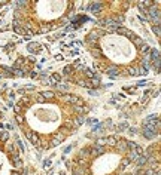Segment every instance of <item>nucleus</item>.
I'll return each mask as SVG.
<instances>
[{
	"label": "nucleus",
	"mask_w": 161,
	"mask_h": 175,
	"mask_svg": "<svg viewBox=\"0 0 161 175\" xmlns=\"http://www.w3.org/2000/svg\"><path fill=\"white\" fill-rule=\"evenodd\" d=\"M25 137L31 141V144H33V145H36V147H39V145H40V138H39V135L36 134V132L27 131V132H25Z\"/></svg>",
	"instance_id": "nucleus-1"
},
{
	"label": "nucleus",
	"mask_w": 161,
	"mask_h": 175,
	"mask_svg": "<svg viewBox=\"0 0 161 175\" xmlns=\"http://www.w3.org/2000/svg\"><path fill=\"white\" fill-rule=\"evenodd\" d=\"M148 13H149V18L152 19H157V18H160V9H158V5H152L149 9H148Z\"/></svg>",
	"instance_id": "nucleus-2"
},
{
	"label": "nucleus",
	"mask_w": 161,
	"mask_h": 175,
	"mask_svg": "<svg viewBox=\"0 0 161 175\" xmlns=\"http://www.w3.org/2000/svg\"><path fill=\"white\" fill-rule=\"evenodd\" d=\"M116 147H118V151H119V153H125V151L128 150V141L119 140V141H116Z\"/></svg>",
	"instance_id": "nucleus-3"
},
{
	"label": "nucleus",
	"mask_w": 161,
	"mask_h": 175,
	"mask_svg": "<svg viewBox=\"0 0 161 175\" xmlns=\"http://www.w3.org/2000/svg\"><path fill=\"white\" fill-rule=\"evenodd\" d=\"M157 122H160L158 116H149V117H146L145 120H143V126H155Z\"/></svg>",
	"instance_id": "nucleus-4"
},
{
	"label": "nucleus",
	"mask_w": 161,
	"mask_h": 175,
	"mask_svg": "<svg viewBox=\"0 0 161 175\" xmlns=\"http://www.w3.org/2000/svg\"><path fill=\"white\" fill-rule=\"evenodd\" d=\"M66 100L70 103V104H75V105H81L82 104V100L76 95H66Z\"/></svg>",
	"instance_id": "nucleus-5"
},
{
	"label": "nucleus",
	"mask_w": 161,
	"mask_h": 175,
	"mask_svg": "<svg viewBox=\"0 0 161 175\" xmlns=\"http://www.w3.org/2000/svg\"><path fill=\"white\" fill-rule=\"evenodd\" d=\"M12 162H13V166L15 168H23V160L20 157V154H12Z\"/></svg>",
	"instance_id": "nucleus-6"
},
{
	"label": "nucleus",
	"mask_w": 161,
	"mask_h": 175,
	"mask_svg": "<svg viewBox=\"0 0 161 175\" xmlns=\"http://www.w3.org/2000/svg\"><path fill=\"white\" fill-rule=\"evenodd\" d=\"M13 30L18 33V34H25V27H21V24L18 22V19L13 21Z\"/></svg>",
	"instance_id": "nucleus-7"
},
{
	"label": "nucleus",
	"mask_w": 161,
	"mask_h": 175,
	"mask_svg": "<svg viewBox=\"0 0 161 175\" xmlns=\"http://www.w3.org/2000/svg\"><path fill=\"white\" fill-rule=\"evenodd\" d=\"M104 153V148L103 147H100V145H94L93 148H91V156H100V154H103Z\"/></svg>",
	"instance_id": "nucleus-8"
},
{
	"label": "nucleus",
	"mask_w": 161,
	"mask_h": 175,
	"mask_svg": "<svg viewBox=\"0 0 161 175\" xmlns=\"http://www.w3.org/2000/svg\"><path fill=\"white\" fill-rule=\"evenodd\" d=\"M103 9V5L100 3V2H97V3H93L91 6H89V10H91L93 13H100V10Z\"/></svg>",
	"instance_id": "nucleus-9"
},
{
	"label": "nucleus",
	"mask_w": 161,
	"mask_h": 175,
	"mask_svg": "<svg viewBox=\"0 0 161 175\" xmlns=\"http://www.w3.org/2000/svg\"><path fill=\"white\" fill-rule=\"evenodd\" d=\"M116 33H118V34H121V36H127V37H130V39H131V37L134 36V34H133V33H131L130 30L124 28V27H119V28L116 30Z\"/></svg>",
	"instance_id": "nucleus-10"
},
{
	"label": "nucleus",
	"mask_w": 161,
	"mask_h": 175,
	"mask_svg": "<svg viewBox=\"0 0 161 175\" xmlns=\"http://www.w3.org/2000/svg\"><path fill=\"white\" fill-rule=\"evenodd\" d=\"M100 34H101V31H93V33L88 34V39H87V40H88V42H97V39H99Z\"/></svg>",
	"instance_id": "nucleus-11"
},
{
	"label": "nucleus",
	"mask_w": 161,
	"mask_h": 175,
	"mask_svg": "<svg viewBox=\"0 0 161 175\" xmlns=\"http://www.w3.org/2000/svg\"><path fill=\"white\" fill-rule=\"evenodd\" d=\"M143 135H145V138H148V140H152V138H155L157 135H158V132H154V131H148V129H143V132H142Z\"/></svg>",
	"instance_id": "nucleus-12"
},
{
	"label": "nucleus",
	"mask_w": 161,
	"mask_h": 175,
	"mask_svg": "<svg viewBox=\"0 0 161 175\" xmlns=\"http://www.w3.org/2000/svg\"><path fill=\"white\" fill-rule=\"evenodd\" d=\"M51 83L52 85H57V83H60L61 82V74H58V73H52V76H51Z\"/></svg>",
	"instance_id": "nucleus-13"
},
{
	"label": "nucleus",
	"mask_w": 161,
	"mask_h": 175,
	"mask_svg": "<svg viewBox=\"0 0 161 175\" xmlns=\"http://www.w3.org/2000/svg\"><path fill=\"white\" fill-rule=\"evenodd\" d=\"M106 73L109 74V76H112V77H115V76L118 74V67H115V65L107 67V68H106Z\"/></svg>",
	"instance_id": "nucleus-14"
},
{
	"label": "nucleus",
	"mask_w": 161,
	"mask_h": 175,
	"mask_svg": "<svg viewBox=\"0 0 161 175\" xmlns=\"http://www.w3.org/2000/svg\"><path fill=\"white\" fill-rule=\"evenodd\" d=\"M131 40H133V43H134L137 48H140L142 45H145V42H143V39H142V37H137V36H133V37H131Z\"/></svg>",
	"instance_id": "nucleus-15"
},
{
	"label": "nucleus",
	"mask_w": 161,
	"mask_h": 175,
	"mask_svg": "<svg viewBox=\"0 0 161 175\" xmlns=\"http://www.w3.org/2000/svg\"><path fill=\"white\" fill-rule=\"evenodd\" d=\"M40 95L43 96V98H45V100H52V98H54V96H55V93H54L52 91H43V92H42Z\"/></svg>",
	"instance_id": "nucleus-16"
},
{
	"label": "nucleus",
	"mask_w": 161,
	"mask_h": 175,
	"mask_svg": "<svg viewBox=\"0 0 161 175\" xmlns=\"http://www.w3.org/2000/svg\"><path fill=\"white\" fill-rule=\"evenodd\" d=\"M134 162H136V165H137V166H143V165H145V163L148 162V159H146V156H139Z\"/></svg>",
	"instance_id": "nucleus-17"
},
{
	"label": "nucleus",
	"mask_w": 161,
	"mask_h": 175,
	"mask_svg": "<svg viewBox=\"0 0 161 175\" xmlns=\"http://www.w3.org/2000/svg\"><path fill=\"white\" fill-rule=\"evenodd\" d=\"M137 157H139V156H137V153H136L134 150H130V151H128V156H127V159H128L130 162H134Z\"/></svg>",
	"instance_id": "nucleus-18"
},
{
	"label": "nucleus",
	"mask_w": 161,
	"mask_h": 175,
	"mask_svg": "<svg viewBox=\"0 0 161 175\" xmlns=\"http://www.w3.org/2000/svg\"><path fill=\"white\" fill-rule=\"evenodd\" d=\"M104 141H106V144L107 145H116V138L115 137H107V138H104Z\"/></svg>",
	"instance_id": "nucleus-19"
},
{
	"label": "nucleus",
	"mask_w": 161,
	"mask_h": 175,
	"mask_svg": "<svg viewBox=\"0 0 161 175\" xmlns=\"http://www.w3.org/2000/svg\"><path fill=\"white\" fill-rule=\"evenodd\" d=\"M89 153H91V148H82V150L79 151V156H82V157H88V156H89Z\"/></svg>",
	"instance_id": "nucleus-20"
},
{
	"label": "nucleus",
	"mask_w": 161,
	"mask_h": 175,
	"mask_svg": "<svg viewBox=\"0 0 161 175\" xmlns=\"http://www.w3.org/2000/svg\"><path fill=\"white\" fill-rule=\"evenodd\" d=\"M72 172H73V175H85L87 171H84L82 168H73V171H72Z\"/></svg>",
	"instance_id": "nucleus-21"
},
{
	"label": "nucleus",
	"mask_w": 161,
	"mask_h": 175,
	"mask_svg": "<svg viewBox=\"0 0 161 175\" xmlns=\"http://www.w3.org/2000/svg\"><path fill=\"white\" fill-rule=\"evenodd\" d=\"M39 48H40V46H39L37 43H30V45H28V51H30V52H34V51H40Z\"/></svg>",
	"instance_id": "nucleus-22"
},
{
	"label": "nucleus",
	"mask_w": 161,
	"mask_h": 175,
	"mask_svg": "<svg viewBox=\"0 0 161 175\" xmlns=\"http://www.w3.org/2000/svg\"><path fill=\"white\" fill-rule=\"evenodd\" d=\"M24 62H25V58H23V56H21V58H18L16 62H15V68H20Z\"/></svg>",
	"instance_id": "nucleus-23"
},
{
	"label": "nucleus",
	"mask_w": 161,
	"mask_h": 175,
	"mask_svg": "<svg viewBox=\"0 0 161 175\" xmlns=\"http://www.w3.org/2000/svg\"><path fill=\"white\" fill-rule=\"evenodd\" d=\"M8 138H9V132H6V131L0 132V140L2 141H8Z\"/></svg>",
	"instance_id": "nucleus-24"
},
{
	"label": "nucleus",
	"mask_w": 161,
	"mask_h": 175,
	"mask_svg": "<svg viewBox=\"0 0 161 175\" xmlns=\"http://www.w3.org/2000/svg\"><path fill=\"white\" fill-rule=\"evenodd\" d=\"M91 53H93V56H96V58H100V56H101V51H100L99 48L93 49V51H91Z\"/></svg>",
	"instance_id": "nucleus-25"
},
{
	"label": "nucleus",
	"mask_w": 161,
	"mask_h": 175,
	"mask_svg": "<svg viewBox=\"0 0 161 175\" xmlns=\"http://www.w3.org/2000/svg\"><path fill=\"white\" fill-rule=\"evenodd\" d=\"M12 73H15V76H20V77L24 76V70H23V68H13Z\"/></svg>",
	"instance_id": "nucleus-26"
},
{
	"label": "nucleus",
	"mask_w": 161,
	"mask_h": 175,
	"mask_svg": "<svg viewBox=\"0 0 161 175\" xmlns=\"http://www.w3.org/2000/svg\"><path fill=\"white\" fill-rule=\"evenodd\" d=\"M54 138H55V140H58L60 143H63V141H64V138H66V135H63L61 132H58V134H55V137H54Z\"/></svg>",
	"instance_id": "nucleus-27"
},
{
	"label": "nucleus",
	"mask_w": 161,
	"mask_h": 175,
	"mask_svg": "<svg viewBox=\"0 0 161 175\" xmlns=\"http://www.w3.org/2000/svg\"><path fill=\"white\" fill-rule=\"evenodd\" d=\"M128 73H130L131 76H137V74H139V68H136V67H131V68L128 70Z\"/></svg>",
	"instance_id": "nucleus-28"
},
{
	"label": "nucleus",
	"mask_w": 161,
	"mask_h": 175,
	"mask_svg": "<svg viewBox=\"0 0 161 175\" xmlns=\"http://www.w3.org/2000/svg\"><path fill=\"white\" fill-rule=\"evenodd\" d=\"M140 51H142L143 53L146 55V53L149 52V46H148V45H142V46H140Z\"/></svg>",
	"instance_id": "nucleus-29"
},
{
	"label": "nucleus",
	"mask_w": 161,
	"mask_h": 175,
	"mask_svg": "<svg viewBox=\"0 0 161 175\" xmlns=\"http://www.w3.org/2000/svg\"><path fill=\"white\" fill-rule=\"evenodd\" d=\"M55 86H57V88H58L61 92H67V91H69V88H67V86H64V85H60V83H57Z\"/></svg>",
	"instance_id": "nucleus-30"
},
{
	"label": "nucleus",
	"mask_w": 161,
	"mask_h": 175,
	"mask_svg": "<svg viewBox=\"0 0 161 175\" xmlns=\"http://www.w3.org/2000/svg\"><path fill=\"white\" fill-rule=\"evenodd\" d=\"M72 71H73V67H72V65H66L64 67V74H70Z\"/></svg>",
	"instance_id": "nucleus-31"
},
{
	"label": "nucleus",
	"mask_w": 161,
	"mask_h": 175,
	"mask_svg": "<svg viewBox=\"0 0 161 175\" xmlns=\"http://www.w3.org/2000/svg\"><path fill=\"white\" fill-rule=\"evenodd\" d=\"M152 30H154L155 36H157V37H160V33H161V31H160V25H154V27H152Z\"/></svg>",
	"instance_id": "nucleus-32"
},
{
	"label": "nucleus",
	"mask_w": 161,
	"mask_h": 175,
	"mask_svg": "<svg viewBox=\"0 0 161 175\" xmlns=\"http://www.w3.org/2000/svg\"><path fill=\"white\" fill-rule=\"evenodd\" d=\"M112 19H113V21H115L116 24H118V22H122V21H124V18H122V15H118V16H115V18H112Z\"/></svg>",
	"instance_id": "nucleus-33"
},
{
	"label": "nucleus",
	"mask_w": 161,
	"mask_h": 175,
	"mask_svg": "<svg viewBox=\"0 0 161 175\" xmlns=\"http://www.w3.org/2000/svg\"><path fill=\"white\" fill-rule=\"evenodd\" d=\"M85 73H87V76H88V77H91V79L94 77V71H93V70H89V68H85Z\"/></svg>",
	"instance_id": "nucleus-34"
},
{
	"label": "nucleus",
	"mask_w": 161,
	"mask_h": 175,
	"mask_svg": "<svg viewBox=\"0 0 161 175\" xmlns=\"http://www.w3.org/2000/svg\"><path fill=\"white\" fill-rule=\"evenodd\" d=\"M96 144H97V145H100V147H103V145L106 144V141H104V138H99V140L96 141Z\"/></svg>",
	"instance_id": "nucleus-35"
},
{
	"label": "nucleus",
	"mask_w": 161,
	"mask_h": 175,
	"mask_svg": "<svg viewBox=\"0 0 161 175\" xmlns=\"http://www.w3.org/2000/svg\"><path fill=\"white\" fill-rule=\"evenodd\" d=\"M36 101H37V103H40V104H42V103H45L46 100H45V98H43V96H42V95L39 93L37 96H36Z\"/></svg>",
	"instance_id": "nucleus-36"
},
{
	"label": "nucleus",
	"mask_w": 161,
	"mask_h": 175,
	"mask_svg": "<svg viewBox=\"0 0 161 175\" xmlns=\"http://www.w3.org/2000/svg\"><path fill=\"white\" fill-rule=\"evenodd\" d=\"M58 132H61V134H63V135H67V134H69V132H70V131H69V129H67V128H66V126H63V128H60V131H58Z\"/></svg>",
	"instance_id": "nucleus-37"
},
{
	"label": "nucleus",
	"mask_w": 161,
	"mask_h": 175,
	"mask_svg": "<svg viewBox=\"0 0 161 175\" xmlns=\"http://www.w3.org/2000/svg\"><path fill=\"white\" fill-rule=\"evenodd\" d=\"M121 165H122V166H128V165H130V160H128L127 157H125V159H122V160H121Z\"/></svg>",
	"instance_id": "nucleus-38"
},
{
	"label": "nucleus",
	"mask_w": 161,
	"mask_h": 175,
	"mask_svg": "<svg viewBox=\"0 0 161 175\" xmlns=\"http://www.w3.org/2000/svg\"><path fill=\"white\" fill-rule=\"evenodd\" d=\"M87 122H88V123H89V125H96V123H97V122H99V120H97V119H88V120H87Z\"/></svg>",
	"instance_id": "nucleus-39"
},
{
	"label": "nucleus",
	"mask_w": 161,
	"mask_h": 175,
	"mask_svg": "<svg viewBox=\"0 0 161 175\" xmlns=\"http://www.w3.org/2000/svg\"><path fill=\"white\" fill-rule=\"evenodd\" d=\"M16 144H18V147H20V148L24 151V144H23V141H20V140H18V141H16Z\"/></svg>",
	"instance_id": "nucleus-40"
},
{
	"label": "nucleus",
	"mask_w": 161,
	"mask_h": 175,
	"mask_svg": "<svg viewBox=\"0 0 161 175\" xmlns=\"http://www.w3.org/2000/svg\"><path fill=\"white\" fill-rule=\"evenodd\" d=\"M43 166H45V168H49V166H51V160H45V162H43Z\"/></svg>",
	"instance_id": "nucleus-41"
},
{
	"label": "nucleus",
	"mask_w": 161,
	"mask_h": 175,
	"mask_svg": "<svg viewBox=\"0 0 161 175\" xmlns=\"http://www.w3.org/2000/svg\"><path fill=\"white\" fill-rule=\"evenodd\" d=\"M124 128H127V123H122V125H119V126H118V131H122Z\"/></svg>",
	"instance_id": "nucleus-42"
},
{
	"label": "nucleus",
	"mask_w": 161,
	"mask_h": 175,
	"mask_svg": "<svg viewBox=\"0 0 161 175\" xmlns=\"http://www.w3.org/2000/svg\"><path fill=\"white\" fill-rule=\"evenodd\" d=\"M51 28H52V27H49V25H46V27H42V31L45 33V31H49Z\"/></svg>",
	"instance_id": "nucleus-43"
},
{
	"label": "nucleus",
	"mask_w": 161,
	"mask_h": 175,
	"mask_svg": "<svg viewBox=\"0 0 161 175\" xmlns=\"http://www.w3.org/2000/svg\"><path fill=\"white\" fill-rule=\"evenodd\" d=\"M146 85V80H140L139 83H137V86H145Z\"/></svg>",
	"instance_id": "nucleus-44"
},
{
	"label": "nucleus",
	"mask_w": 161,
	"mask_h": 175,
	"mask_svg": "<svg viewBox=\"0 0 161 175\" xmlns=\"http://www.w3.org/2000/svg\"><path fill=\"white\" fill-rule=\"evenodd\" d=\"M16 122L18 123H23V117H21V116H18V114H16Z\"/></svg>",
	"instance_id": "nucleus-45"
},
{
	"label": "nucleus",
	"mask_w": 161,
	"mask_h": 175,
	"mask_svg": "<svg viewBox=\"0 0 161 175\" xmlns=\"http://www.w3.org/2000/svg\"><path fill=\"white\" fill-rule=\"evenodd\" d=\"M25 89H27V91H33V89H34V86H33V85H27V86H25Z\"/></svg>",
	"instance_id": "nucleus-46"
},
{
	"label": "nucleus",
	"mask_w": 161,
	"mask_h": 175,
	"mask_svg": "<svg viewBox=\"0 0 161 175\" xmlns=\"http://www.w3.org/2000/svg\"><path fill=\"white\" fill-rule=\"evenodd\" d=\"M28 61H30V62H34V61H36V58L31 55V56H28Z\"/></svg>",
	"instance_id": "nucleus-47"
},
{
	"label": "nucleus",
	"mask_w": 161,
	"mask_h": 175,
	"mask_svg": "<svg viewBox=\"0 0 161 175\" xmlns=\"http://www.w3.org/2000/svg\"><path fill=\"white\" fill-rule=\"evenodd\" d=\"M55 60H57V61H61V60H63V55H57Z\"/></svg>",
	"instance_id": "nucleus-48"
},
{
	"label": "nucleus",
	"mask_w": 161,
	"mask_h": 175,
	"mask_svg": "<svg viewBox=\"0 0 161 175\" xmlns=\"http://www.w3.org/2000/svg\"><path fill=\"white\" fill-rule=\"evenodd\" d=\"M100 128H101V125H97V126H94V128H93V131H99Z\"/></svg>",
	"instance_id": "nucleus-49"
},
{
	"label": "nucleus",
	"mask_w": 161,
	"mask_h": 175,
	"mask_svg": "<svg viewBox=\"0 0 161 175\" xmlns=\"http://www.w3.org/2000/svg\"><path fill=\"white\" fill-rule=\"evenodd\" d=\"M31 77H33V79H34V77H37V73H34V71H31V74H30Z\"/></svg>",
	"instance_id": "nucleus-50"
},
{
	"label": "nucleus",
	"mask_w": 161,
	"mask_h": 175,
	"mask_svg": "<svg viewBox=\"0 0 161 175\" xmlns=\"http://www.w3.org/2000/svg\"><path fill=\"white\" fill-rule=\"evenodd\" d=\"M23 103H24V104H28L30 101H28V98H24V100H23Z\"/></svg>",
	"instance_id": "nucleus-51"
},
{
	"label": "nucleus",
	"mask_w": 161,
	"mask_h": 175,
	"mask_svg": "<svg viewBox=\"0 0 161 175\" xmlns=\"http://www.w3.org/2000/svg\"><path fill=\"white\" fill-rule=\"evenodd\" d=\"M130 134H136V129H134V128H130Z\"/></svg>",
	"instance_id": "nucleus-52"
},
{
	"label": "nucleus",
	"mask_w": 161,
	"mask_h": 175,
	"mask_svg": "<svg viewBox=\"0 0 161 175\" xmlns=\"http://www.w3.org/2000/svg\"><path fill=\"white\" fill-rule=\"evenodd\" d=\"M136 175H146V174H145V172H142V171H139V172H137Z\"/></svg>",
	"instance_id": "nucleus-53"
},
{
	"label": "nucleus",
	"mask_w": 161,
	"mask_h": 175,
	"mask_svg": "<svg viewBox=\"0 0 161 175\" xmlns=\"http://www.w3.org/2000/svg\"><path fill=\"white\" fill-rule=\"evenodd\" d=\"M11 175H20V174H18V172H12Z\"/></svg>",
	"instance_id": "nucleus-54"
}]
</instances>
